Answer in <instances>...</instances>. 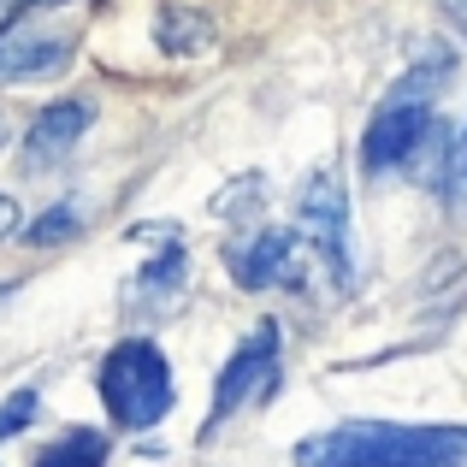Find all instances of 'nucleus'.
Masks as SVG:
<instances>
[{
	"instance_id": "13",
	"label": "nucleus",
	"mask_w": 467,
	"mask_h": 467,
	"mask_svg": "<svg viewBox=\"0 0 467 467\" xmlns=\"http://www.w3.org/2000/svg\"><path fill=\"white\" fill-rule=\"evenodd\" d=\"M24 225V213H18V202H12V195H0V243L12 237V231Z\"/></svg>"
},
{
	"instance_id": "3",
	"label": "nucleus",
	"mask_w": 467,
	"mask_h": 467,
	"mask_svg": "<svg viewBox=\"0 0 467 467\" xmlns=\"http://www.w3.org/2000/svg\"><path fill=\"white\" fill-rule=\"evenodd\" d=\"M95 390H101V409L119 432H149L171 414V361L154 337H125L107 349L101 373H95Z\"/></svg>"
},
{
	"instance_id": "6",
	"label": "nucleus",
	"mask_w": 467,
	"mask_h": 467,
	"mask_svg": "<svg viewBox=\"0 0 467 467\" xmlns=\"http://www.w3.org/2000/svg\"><path fill=\"white\" fill-rule=\"evenodd\" d=\"M273 385H278V326H273V319H261V326L243 337V349L225 361V373H219L213 414H207V432L202 438H213L219 426H225L231 414H243L249 402L273 397Z\"/></svg>"
},
{
	"instance_id": "9",
	"label": "nucleus",
	"mask_w": 467,
	"mask_h": 467,
	"mask_svg": "<svg viewBox=\"0 0 467 467\" xmlns=\"http://www.w3.org/2000/svg\"><path fill=\"white\" fill-rule=\"evenodd\" d=\"M213 42H219L213 18H202L195 6H160V47H166V54L195 59V54H207Z\"/></svg>"
},
{
	"instance_id": "14",
	"label": "nucleus",
	"mask_w": 467,
	"mask_h": 467,
	"mask_svg": "<svg viewBox=\"0 0 467 467\" xmlns=\"http://www.w3.org/2000/svg\"><path fill=\"white\" fill-rule=\"evenodd\" d=\"M438 12H444L450 24H456V30L467 36V0H438Z\"/></svg>"
},
{
	"instance_id": "5",
	"label": "nucleus",
	"mask_w": 467,
	"mask_h": 467,
	"mask_svg": "<svg viewBox=\"0 0 467 467\" xmlns=\"http://www.w3.org/2000/svg\"><path fill=\"white\" fill-rule=\"evenodd\" d=\"M296 225H302V243L331 266L337 285H349V195H343V178L337 171H308L302 178V195H296Z\"/></svg>"
},
{
	"instance_id": "8",
	"label": "nucleus",
	"mask_w": 467,
	"mask_h": 467,
	"mask_svg": "<svg viewBox=\"0 0 467 467\" xmlns=\"http://www.w3.org/2000/svg\"><path fill=\"white\" fill-rule=\"evenodd\" d=\"M89 125H95V107L89 101H54V107H42L36 125H30V137H24V166L42 171V166H54V160H66L83 142V130H89Z\"/></svg>"
},
{
	"instance_id": "2",
	"label": "nucleus",
	"mask_w": 467,
	"mask_h": 467,
	"mask_svg": "<svg viewBox=\"0 0 467 467\" xmlns=\"http://www.w3.org/2000/svg\"><path fill=\"white\" fill-rule=\"evenodd\" d=\"M456 71V59L444 47H426V59L409 71L402 83H390V95L379 101V113L367 119V137H361V166L367 171H390V166H409V154L420 149L426 125H432V101L444 89V78Z\"/></svg>"
},
{
	"instance_id": "11",
	"label": "nucleus",
	"mask_w": 467,
	"mask_h": 467,
	"mask_svg": "<svg viewBox=\"0 0 467 467\" xmlns=\"http://www.w3.org/2000/svg\"><path fill=\"white\" fill-rule=\"evenodd\" d=\"M71 231H78V213H71V207H59V213H42L30 225V243H36V249H54V243H66Z\"/></svg>"
},
{
	"instance_id": "4",
	"label": "nucleus",
	"mask_w": 467,
	"mask_h": 467,
	"mask_svg": "<svg viewBox=\"0 0 467 467\" xmlns=\"http://www.w3.org/2000/svg\"><path fill=\"white\" fill-rule=\"evenodd\" d=\"M71 47H78V18L12 12V18H0V83L54 78V71H66Z\"/></svg>"
},
{
	"instance_id": "10",
	"label": "nucleus",
	"mask_w": 467,
	"mask_h": 467,
	"mask_svg": "<svg viewBox=\"0 0 467 467\" xmlns=\"http://www.w3.org/2000/svg\"><path fill=\"white\" fill-rule=\"evenodd\" d=\"M30 467H107V432H95V426H71V432L54 438Z\"/></svg>"
},
{
	"instance_id": "12",
	"label": "nucleus",
	"mask_w": 467,
	"mask_h": 467,
	"mask_svg": "<svg viewBox=\"0 0 467 467\" xmlns=\"http://www.w3.org/2000/svg\"><path fill=\"white\" fill-rule=\"evenodd\" d=\"M36 420V390H18L12 402H0V438H12V432H24V426Z\"/></svg>"
},
{
	"instance_id": "7",
	"label": "nucleus",
	"mask_w": 467,
	"mask_h": 467,
	"mask_svg": "<svg viewBox=\"0 0 467 467\" xmlns=\"http://www.w3.org/2000/svg\"><path fill=\"white\" fill-rule=\"evenodd\" d=\"M296 243L290 231H254L249 243H231L225 266L243 290H266V285H302V261H296Z\"/></svg>"
},
{
	"instance_id": "16",
	"label": "nucleus",
	"mask_w": 467,
	"mask_h": 467,
	"mask_svg": "<svg viewBox=\"0 0 467 467\" xmlns=\"http://www.w3.org/2000/svg\"><path fill=\"white\" fill-rule=\"evenodd\" d=\"M6 137H12V125H6V113H0V149H6Z\"/></svg>"
},
{
	"instance_id": "15",
	"label": "nucleus",
	"mask_w": 467,
	"mask_h": 467,
	"mask_svg": "<svg viewBox=\"0 0 467 467\" xmlns=\"http://www.w3.org/2000/svg\"><path fill=\"white\" fill-rule=\"evenodd\" d=\"M456 183H467V137H462V149H456Z\"/></svg>"
},
{
	"instance_id": "1",
	"label": "nucleus",
	"mask_w": 467,
	"mask_h": 467,
	"mask_svg": "<svg viewBox=\"0 0 467 467\" xmlns=\"http://www.w3.org/2000/svg\"><path fill=\"white\" fill-rule=\"evenodd\" d=\"M296 467H467V426L349 420L302 438Z\"/></svg>"
}]
</instances>
